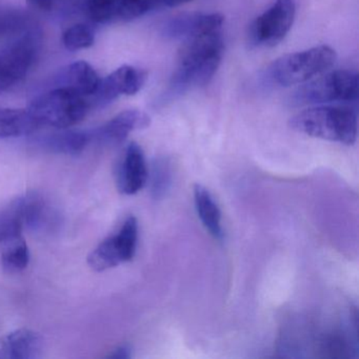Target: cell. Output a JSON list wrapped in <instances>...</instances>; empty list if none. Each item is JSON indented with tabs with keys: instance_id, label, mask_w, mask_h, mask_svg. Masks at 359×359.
Listing matches in <instances>:
<instances>
[{
	"instance_id": "cell-20",
	"label": "cell",
	"mask_w": 359,
	"mask_h": 359,
	"mask_svg": "<svg viewBox=\"0 0 359 359\" xmlns=\"http://www.w3.org/2000/svg\"><path fill=\"white\" fill-rule=\"evenodd\" d=\"M1 253V266L6 272H22L30 262V251L24 237L20 236L5 243Z\"/></svg>"
},
{
	"instance_id": "cell-15",
	"label": "cell",
	"mask_w": 359,
	"mask_h": 359,
	"mask_svg": "<svg viewBox=\"0 0 359 359\" xmlns=\"http://www.w3.org/2000/svg\"><path fill=\"white\" fill-rule=\"evenodd\" d=\"M14 201L18 205L24 228L41 231L51 224L53 213L47 201L41 195L37 193H28Z\"/></svg>"
},
{
	"instance_id": "cell-24",
	"label": "cell",
	"mask_w": 359,
	"mask_h": 359,
	"mask_svg": "<svg viewBox=\"0 0 359 359\" xmlns=\"http://www.w3.org/2000/svg\"><path fill=\"white\" fill-rule=\"evenodd\" d=\"M132 356V348L131 346L128 344H123V346H118L115 348L112 353L107 356V358L112 359H129Z\"/></svg>"
},
{
	"instance_id": "cell-18",
	"label": "cell",
	"mask_w": 359,
	"mask_h": 359,
	"mask_svg": "<svg viewBox=\"0 0 359 359\" xmlns=\"http://www.w3.org/2000/svg\"><path fill=\"white\" fill-rule=\"evenodd\" d=\"M102 79L95 69L87 62L79 60L69 66L66 73V87L85 97L96 95Z\"/></svg>"
},
{
	"instance_id": "cell-5",
	"label": "cell",
	"mask_w": 359,
	"mask_h": 359,
	"mask_svg": "<svg viewBox=\"0 0 359 359\" xmlns=\"http://www.w3.org/2000/svg\"><path fill=\"white\" fill-rule=\"evenodd\" d=\"M302 85L291 96L296 106L352 102L358 97V76L350 70L325 72Z\"/></svg>"
},
{
	"instance_id": "cell-1",
	"label": "cell",
	"mask_w": 359,
	"mask_h": 359,
	"mask_svg": "<svg viewBox=\"0 0 359 359\" xmlns=\"http://www.w3.org/2000/svg\"><path fill=\"white\" fill-rule=\"evenodd\" d=\"M224 51L220 31L184 41L165 94L167 98L207 86L222 64Z\"/></svg>"
},
{
	"instance_id": "cell-25",
	"label": "cell",
	"mask_w": 359,
	"mask_h": 359,
	"mask_svg": "<svg viewBox=\"0 0 359 359\" xmlns=\"http://www.w3.org/2000/svg\"><path fill=\"white\" fill-rule=\"evenodd\" d=\"M31 5L41 10H50L53 8L57 0H28Z\"/></svg>"
},
{
	"instance_id": "cell-19",
	"label": "cell",
	"mask_w": 359,
	"mask_h": 359,
	"mask_svg": "<svg viewBox=\"0 0 359 359\" xmlns=\"http://www.w3.org/2000/svg\"><path fill=\"white\" fill-rule=\"evenodd\" d=\"M93 135L87 132L68 131L50 136L43 142L46 148L52 152L77 155L85 150Z\"/></svg>"
},
{
	"instance_id": "cell-23",
	"label": "cell",
	"mask_w": 359,
	"mask_h": 359,
	"mask_svg": "<svg viewBox=\"0 0 359 359\" xmlns=\"http://www.w3.org/2000/svg\"><path fill=\"white\" fill-rule=\"evenodd\" d=\"M171 167L168 159L158 158L154 161L151 175V192L154 198L165 196L171 186Z\"/></svg>"
},
{
	"instance_id": "cell-16",
	"label": "cell",
	"mask_w": 359,
	"mask_h": 359,
	"mask_svg": "<svg viewBox=\"0 0 359 359\" xmlns=\"http://www.w3.org/2000/svg\"><path fill=\"white\" fill-rule=\"evenodd\" d=\"M41 127L29 109H0V138L31 135Z\"/></svg>"
},
{
	"instance_id": "cell-2",
	"label": "cell",
	"mask_w": 359,
	"mask_h": 359,
	"mask_svg": "<svg viewBox=\"0 0 359 359\" xmlns=\"http://www.w3.org/2000/svg\"><path fill=\"white\" fill-rule=\"evenodd\" d=\"M290 127L311 137L353 146L357 140V113L340 104H317L291 117Z\"/></svg>"
},
{
	"instance_id": "cell-4",
	"label": "cell",
	"mask_w": 359,
	"mask_h": 359,
	"mask_svg": "<svg viewBox=\"0 0 359 359\" xmlns=\"http://www.w3.org/2000/svg\"><path fill=\"white\" fill-rule=\"evenodd\" d=\"M90 106L87 97L65 86L41 94L28 109L41 127L68 129L86 118Z\"/></svg>"
},
{
	"instance_id": "cell-17",
	"label": "cell",
	"mask_w": 359,
	"mask_h": 359,
	"mask_svg": "<svg viewBox=\"0 0 359 359\" xmlns=\"http://www.w3.org/2000/svg\"><path fill=\"white\" fill-rule=\"evenodd\" d=\"M194 203L199 219L214 238L222 241L224 230L222 226V212L207 188L197 184L194 186Z\"/></svg>"
},
{
	"instance_id": "cell-8",
	"label": "cell",
	"mask_w": 359,
	"mask_h": 359,
	"mask_svg": "<svg viewBox=\"0 0 359 359\" xmlns=\"http://www.w3.org/2000/svg\"><path fill=\"white\" fill-rule=\"evenodd\" d=\"M77 4L96 24L128 22L157 10L156 0H77Z\"/></svg>"
},
{
	"instance_id": "cell-9",
	"label": "cell",
	"mask_w": 359,
	"mask_h": 359,
	"mask_svg": "<svg viewBox=\"0 0 359 359\" xmlns=\"http://www.w3.org/2000/svg\"><path fill=\"white\" fill-rule=\"evenodd\" d=\"M39 50L36 35L33 33L25 35L0 53V73L15 87L32 68Z\"/></svg>"
},
{
	"instance_id": "cell-14",
	"label": "cell",
	"mask_w": 359,
	"mask_h": 359,
	"mask_svg": "<svg viewBox=\"0 0 359 359\" xmlns=\"http://www.w3.org/2000/svg\"><path fill=\"white\" fill-rule=\"evenodd\" d=\"M148 114L140 110H126L113 117L98 130L96 136L108 144H119L136 130L146 129L150 126Z\"/></svg>"
},
{
	"instance_id": "cell-11",
	"label": "cell",
	"mask_w": 359,
	"mask_h": 359,
	"mask_svg": "<svg viewBox=\"0 0 359 359\" xmlns=\"http://www.w3.org/2000/svg\"><path fill=\"white\" fill-rule=\"evenodd\" d=\"M149 171L144 151L136 142H130L116 171V184L119 192L134 195L148 182Z\"/></svg>"
},
{
	"instance_id": "cell-7",
	"label": "cell",
	"mask_w": 359,
	"mask_h": 359,
	"mask_svg": "<svg viewBox=\"0 0 359 359\" xmlns=\"http://www.w3.org/2000/svg\"><path fill=\"white\" fill-rule=\"evenodd\" d=\"M296 15L294 0H275L250 27V43L255 47H274L291 30Z\"/></svg>"
},
{
	"instance_id": "cell-22",
	"label": "cell",
	"mask_w": 359,
	"mask_h": 359,
	"mask_svg": "<svg viewBox=\"0 0 359 359\" xmlns=\"http://www.w3.org/2000/svg\"><path fill=\"white\" fill-rule=\"evenodd\" d=\"M95 43V33L91 27L86 24H77L70 27L62 34V43L69 51L88 49Z\"/></svg>"
},
{
	"instance_id": "cell-6",
	"label": "cell",
	"mask_w": 359,
	"mask_h": 359,
	"mask_svg": "<svg viewBox=\"0 0 359 359\" xmlns=\"http://www.w3.org/2000/svg\"><path fill=\"white\" fill-rule=\"evenodd\" d=\"M138 239V222L130 216L121 230L102 241L88 256V264L96 272H104L133 259Z\"/></svg>"
},
{
	"instance_id": "cell-12",
	"label": "cell",
	"mask_w": 359,
	"mask_h": 359,
	"mask_svg": "<svg viewBox=\"0 0 359 359\" xmlns=\"http://www.w3.org/2000/svg\"><path fill=\"white\" fill-rule=\"evenodd\" d=\"M147 81L144 71L129 65L119 67L104 79L98 88V102L108 104L121 95L132 96L142 90Z\"/></svg>"
},
{
	"instance_id": "cell-13",
	"label": "cell",
	"mask_w": 359,
	"mask_h": 359,
	"mask_svg": "<svg viewBox=\"0 0 359 359\" xmlns=\"http://www.w3.org/2000/svg\"><path fill=\"white\" fill-rule=\"evenodd\" d=\"M43 339L30 329L15 330L0 337V359H35L41 357Z\"/></svg>"
},
{
	"instance_id": "cell-21",
	"label": "cell",
	"mask_w": 359,
	"mask_h": 359,
	"mask_svg": "<svg viewBox=\"0 0 359 359\" xmlns=\"http://www.w3.org/2000/svg\"><path fill=\"white\" fill-rule=\"evenodd\" d=\"M24 229L15 201L0 209V245H5L8 241L22 236Z\"/></svg>"
},
{
	"instance_id": "cell-3",
	"label": "cell",
	"mask_w": 359,
	"mask_h": 359,
	"mask_svg": "<svg viewBox=\"0 0 359 359\" xmlns=\"http://www.w3.org/2000/svg\"><path fill=\"white\" fill-rule=\"evenodd\" d=\"M335 62V50L319 46L281 56L266 69V76L272 85L279 87L302 85L327 72Z\"/></svg>"
},
{
	"instance_id": "cell-10",
	"label": "cell",
	"mask_w": 359,
	"mask_h": 359,
	"mask_svg": "<svg viewBox=\"0 0 359 359\" xmlns=\"http://www.w3.org/2000/svg\"><path fill=\"white\" fill-rule=\"evenodd\" d=\"M224 18L217 13H186L170 18L161 26L165 39L187 41L203 35L219 32Z\"/></svg>"
}]
</instances>
